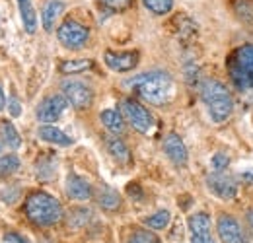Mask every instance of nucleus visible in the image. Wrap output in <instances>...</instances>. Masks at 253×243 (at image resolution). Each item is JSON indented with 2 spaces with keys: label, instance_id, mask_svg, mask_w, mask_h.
I'll use <instances>...</instances> for the list:
<instances>
[{
  "label": "nucleus",
  "instance_id": "1",
  "mask_svg": "<svg viewBox=\"0 0 253 243\" xmlns=\"http://www.w3.org/2000/svg\"><path fill=\"white\" fill-rule=\"evenodd\" d=\"M128 84L134 88V91L142 99H146L152 105H164L173 95V80H171V76L166 74V72H160V70L140 74Z\"/></svg>",
  "mask_w": 253,
  "mask_h": 243
},
{
  "label": "nucleus",
  "instance_id": "2",
  "mask_svg": "<svg viewBox=\"0 0 253 243\" xmlns=\"http://www.w3.org/2000/svg\"><path fill=\"white\" fill-rule=\"evenodd\" d=\"M26 214L33 224L49 228V226H55L57 222H61L63 206L55 197H51L43 191H37L26 199Z\"/></svg>",
  "mask_w": 253,
  "mask_h": 243
},
{
  "label": "nucleus",
  "instance_id": "3",
  "mask_svg": "<svg viewBox=\"0 0 253 243\" xmlns=\"http://www.w3.org/2000/svg\"><path fill=\"white\" fill-rule=\"evenodd\" d=\"M201 97L212 117L214 122H224L230 115H232V109H234V99H232V93L228 91V88L211 78V80H205L203 86H201Z\"/></svg>",
  "mask_w": 253,
  "mask_h": 243
},
{
  "label": "nucleus",
  "instance_id": "4",
  "mask_svg": "<svg viewBox=\"0 0 253 243\" xmlns=\"http://www.w3.org/2000/svg\"><path fill=\"white\" fill-rule=\"evenodd\" d=\"M228 72L232 84L240 91L253 90V45H242L228 57Z\"/></svg>",
  "mask_w": 253,
  "mask_h": 243
},
{
  "label": "nucleus",
  "instance_id": "5",
  "mask_svg": "<svg viewBox=\"0 0 253 243\" xmlns=\"http://www.w3.org/2000/svg\"><path fill=\"white\" fill-rule=\"evenodd\" d=\"M61 88H63V95L74 109H88L94 101L92 88L80 80H64Z\"/></svg>",
  "mask_w": 253,
  "mask_h": 243
},
{
  "label": "nucleus",
  "instance_id": "6",
  "mask_svg": "<svg viewBox=\"0 0 253 243\" xmlns=\"http://www.w3.org/2000/svg\"><path fill=\"white\" fill-rule=\"evenodd\" d=\"M121 109H123V113H125L126 121L130 122L132 128H136L138 132H148V130L152 128L154 119H152L150 111H148L146 107H142L138 101L126 97V99L121 101Z\"/></svg>",
  "mask_w": 253,
  "mask_h": 243
},
{
  "label": "nucleus",
  "instance_id": "7",
  "mask_svg": "<svg viewBox=\"0 0 253 243\" xmlns=\"http://www.w3.org/2000/svg\"><path fill=\"white\" fill-rule=\"evenodd\" d=\"M57 35H59V41L66 49H82L90 37V31L86 26L78 24L76 20H66L61 24Z\"/></svg>",
  "mask_w": 253,
  "mask_h": 243
},
{
  "label": "nucleus",
  "instance_id": "8",
  "mask_svg": "<svg viewBox=\"0 0 253 243\" xmlns=\"http://www.w3.org/2000/svg\"><path fill=\"white\" fill-rule=\"evenodd\" d=\"M66 105H68V99L64 95H61V93L49 95V97H45L39 103V107H37V119L43 122H55L64 113Z\"/></svg>",
  "mask_w": 253,
  "mask_h": 243
},
{
  "label": "nucleus",
  "instance_id": "9",
  "mask_svg": "<svg viewBox=\"0 0 253 243\" xmlns=\"http://www.w3.org/2000/svg\"><path fill=\"white\" fill-rule=\"evenodd\" d=\"M207 185H209V189L216 197H220L224 201H232L238 195V185H236V181L230 175H226L224 171H212L207 177Z\"/></svg>",
  "mask_w": 253,
  "mask_h": 243
},
{
  "label": "nucleus",
  "instance_id": "10",
  "mask_svg": "<svg viewBox=\"0 0 253 243\" xmlns=\"http://www.w3.org/2000/svg\"><path fill=\"white\" fill-rule=\"evenodd\" d=\"M216 230H218V236L224 243H250L246 232L242 230V226L232 216H220Z\"/></svg>",
  "mask_w": 253,
  "mask_h": 243
},
{
  "label": "nucleus",
  "instance_id": "11",
  "mask_svg": "<svg viewBox=\"0 0 253 243\" xmlns=\"http://www.w3.org/2000/svg\"><path fill=\"white\" fill-rule=\"evenodd\" d=\"M191 243H216L211 234V220L205 212H197L189 218Z\"/></svg>",
  "mask_w": 253,
  "mask_h": 243
},
{
  "label": "nucleus",
  "instance_id": "12",
  "mask_svg": "<svg viewBox=\"0 0 253 243\" xmlns=\"http://www.w3.org/2000/svg\"><path fill=\"white\" fill-rule=\"evenodd\" d=\"M103 61L115 72H128L138 64V53L136 51H125V53L107 51L103 55Z\"/></svg>",
  "mask_w": 253,
  "mask_h": 243
},
{
  "label": "nucleus",
  "instance_id": "13",
  "mask_svg": "<svg viewBox=\"0 0 253 243\" xmlns=\"http://www.w3.org/2000/svg\"><path fill=\"white\" fill-rule=\"evenodd\" d=\"M164 152H166V156H168L175 165H185L187 160H189L187 148H185L183 140H181L175 132H171V134H168V136L164 138Z\"/></svg>",
  "mask_w": 253,
  "mask_h": 243
},
{
  "label": "nucleus",
  "instance_id": "14",
  "mask_svg": "<svg viewBox=\"0 0 253 243\" xmlns=\"http://www.w3.org/2000/svg\"><path fill=\"white\" fill-rule=\"evenodd\" d=\"M66 195L74 201H88L92 197V187L90 183L78 175H68L66 179Z\"/></svg>",
  "mask_w": 253,
  "mask_h": 243
},
{
  "label": "nucleus",
  "instance_id": "15",
  "mask_svg": "<svg viewBox=\"0 0 253 243\" xmlns=\"http://www.w3.org/2000/svg\"><path fill=\"white\" fill-rule=\"evenodd\" d=\"M39 138L45 140V142L57 144V146H70V144H72V138L66 136L63 130H59V128L53 126V124H43V126L39 128Z\"/></svg>",
  "mask_w": 253,
  "mask_h": 243
},
{
  "label": "nucleus",
  "instance_id": "16",
  "mask_svg": "<svg viewBox=\"0 0 253 243\" xmlns=\"http://www.w3.org/2000/svg\"><path fill=\"white\" fill-rule=\"evenodd\" d=\"M63 10H64V4L61 2V0H51V2L45 4V8H43V16H41L45 31L53 30V26H55L57 18L63 14Z\"/></svg>",
  "mask_w": 253,
  "mask_h": 243
},
{
  "label": "nucleus",
  "instance_id": "17",
  "mask_svg": "<svg viewBox=\"0 0 253 243\" xmlns=\"http://www.w3.org/2000/svg\"><path fill=\"white\" fill-rule=\"evenodd\" d=\"M97 202H99V206L105 208V210H117V208L121 206V197H119V193H117L115 189L103 185V187L99 189Z\"/></svg>",
  "mask_w": 253,
  "mask_h": 243
},
{
  "label": "nucleus",
  "instance_id": "18",
  "mask_svg": "<svg viewBox=\"0 0 253 243\" xmlns=\"http://www.w3.org/2000/svg\"><path fill=\"white\" fill-rule=\"evenodd\" d=\"M105 146H107L109 154H111L119 163H128V162H130V152H128L126 144L123 140H119L117 136H107V138H105Z\"/></svg>",
  "mask_w": 253,
  "mask_h": 243
},
{
  "label": "nucleus",
  "instance_id": "19",
  "mask_svg": "<svg viewBox=\"0 0 253 243\" xmlns=\"http://www.w3.org/2000/svg\"><path fill=\"white\" fill-rule=\"evenodd\" d=\"M101 122L105 124V128L113 134H121L125 130V121H123V115L117 111V109H105L101 113Z\"/></svg>",
  "mask_w": 253,
  "mask_h": 243
},
{
  "label": "nucleus",
  "instance_id": "20",
  "mask_svg": "<svg viewBox=\"0 0 253 243\" xmlns=\"http://www.w3.org/2000/svg\"><path fill=\"white\" fill-rule=\"evenodd\" d=\"M18 6H20V14H22V22L26 26V31L35 33L37 31V14H35L32 0H18Z\"/></svg>",
  "mask_w": 253,
  "mask_h": 243
},
{
  "label": "nucleus",
  "instance_id": "21",
  "mask_svg": "<svg viewBox=\"0 0 253 243\" xmlns=\"http://www.w3.org/2000/svg\"><path fill=\"white\" fill-rule=\"evenodd\" d=\"M0 136H2L4 144H6L8 148H12V150H16V148H20V146H22V138H20V134H18L16 126H14L10 121L0 122Z\"/></svg>",
  "mask_w": 253,
  "mask_h": 243
},
{
  "label": "nucleus",
  "instance_id": "22",
  "mask_svg": "<svg viewBox=\"0 0 253 243\" xmlns=\"http://www.w3.org/2000/svg\"><path fill=\"white\" fill-rule=\"evenodd\" d=\"M232 8L246 26L253 28V0H234Z\"/></svg>",
  "mask_w": 253,
  "mask_h": 243
},
{
  "label": "nucleus",
  "instance_id": "23",
  "mask_svg": "<svg viewBox=\"0 0 253 243\" xmlns=\"http://www.w3.org/2000/svg\"><path fill=\"white\" fill-rule=\"evenodd\" d=\"M20 169L18 156H0V179L14 175Z\"/></svg>",
  "mask_w": 253,
  "mask_h": 243
},
{
  "label": "nucleus",
  "instance_id": "24",
  "mask_svg": "<svg viewBox=\"0 0 253 243\" xmlns=\"http://www.w3.org/2000/svg\"><path fill=\"white\" fill-rule=\"evenodd\" d=\"M94 66V62L88 59H80V61H66L61 64V72L64 74H76V72H84L90 70Z\"/></svg>",
  "mask_w": 253,
  "mask_h": 243
},
{
  "label": "nucleus",
  "instance_id": "25",
  "mask_svg": "<svg viewBox=\"0 0 253 243\" xmlns=\"http://www.w3.org/2000/svg\"><path fill=\"white\" fill-rule=\"evenodd\" d=\"M144 224H146L148 228H154V230H164V228L169 224V212H168V210H160V212L144 218Z\"/></svg>",
  "mask_w": 253,
  "mask_h": 243
},
{
  "label": "nucleus",
  "instance_id": "26",
  "mask_svg": "<svg viewBox=\"0 0 253 243\" xmlns=\"http://www.w3.org/2000/svg\"><path fill=\"white\" fill-rule=\"evenodd\" d=\"M142 2H144V6H146L152 14H156V16L168 14V12L171 10V6H173V0H142Z\"/></svg>",
  "mask_w": 253,
  "mask_h": 243
},
{
  "label": "nucleus",
  "instance_id": "27",
  "mask_svg": "<svg viewBox=\"0 0 253 243\" xmlns=\"http://www.w3.org/2000/svg\"><path fill=\"white\" fill-rule=\"evenodd\" d=\"M90 210H86V208H74L72 212H70V218H68V224H70V228H82V226H86L88 222H90Z\"/></svg>",
  "mask_w": 253,
  "mask_h": 243
},
{
  "label": "nucleus",
  "instance_id": "28",
  "mask_svg": "<svg viewBox=\"0 0 253 243\" xmlns=\"http://www.w3.org/2000/svg\"><path fill=\"white\" fill-rule=\"evenodd\" d=\"M128 243H160V240L150 232H134Z\"/></svg>",
  "mask_w": 253,
  "mask_h": 243
},
{
  "label": "nucleus",
  "instance_id": "29",
  "mask_svg": "<svg viewBox=\"0 0 253 243\" xmlns=\"http://www.w3.org/2000/svg\"><path fill=\"white\" fill-rule=\"evenodd\" d=\"M228 165H230V158L226 154L212 156V169L214 171H224V169H228Z\"/></svg>",
  "mask_w": 253,
  "mask_h": 243
},
{
  "label": "nucleus",
  "instance_id": "30",
  "mask_svg": "<svg viewBox=\"0 0 253 243\" xmlns=\"http://www.w3.org/2000/svg\"><path fill=\"white\" fill-rule=\"evenodd\" d=\"M101 2L111 10H125L126 6H130V0H101Z\"/></svg>",
  "mask_w": 253,
  "mask_h": 243
},
{
  "label": "nucleus",
  "instance_id": "31",
  "mask_svg": "<svg viewBox=\"0 0 253 243\" xmlns=\"http://www.w3.org/2000/svg\"><path fill=\"white\" fill-rule=\"evenodd\" d=\"M8 111H10L12 117H20V115H22V105H20V101H18L16 97H12V99L8 101Z\"/></svg>",
  "mask_w": 253,
  "mask_h": 243
},
{
  "label": "nucleus",
  "instance_id": "32",
  "mask_svg": "<svg viewBox=\"0 0 253 243\" xmlns=\"http://www.w3.org/2000/svg\"><path fill=\"white\" fill-rule=\"evenodd\" d=\"M2 243H28V240H26V238H22L20 234L10 232V234H6V236H4Z\"/></svg>",
  "mask_w": 253,
  "mask_h": 243
},
{
  "label": "nucleus",
  "instance_id": "33",
  "mask_svg": "<svg viewBox=\"0 0 253 243\" xmlns=\"http://www.w3.org/2000/svg\"><path fill=\"white\" fill-rule=\"evenodd\" d=\"M126 193H128V197H130V199H136V201H140V199H142V191H140V187H138L136 183H130V185H128V189H126Z\"/></svg>",
  "mask_w": 253,
  "mask_h": 243
},
{
  "label": "nucleus",
  "instance_id": "34",
  "mask_svg": "<svg viewBox=\"0 0 253 243\" xmlns=\"http://www.w3.org/2000/svg\"><path fill=\"white\" fill-rule=\"evenodd\" d=\"M4 103H6V99H4V91H2V88H0V111L4 109Z\"/></svg>",
  "mask_w": 253,
  "mask_h": 243
},
{
  "label": "nucleus",
  "instance_id": "35",
  "mask_svg": "<svg viewBox=\"0 0 253 243\" xmlns=\"http://www.w3.org/2000/svg\"><path fill=\"white\" fill-rule=\"evenodd\" d=\"M248 222H250V226L253 228V208H250V210H248Z\"/></svg>",
  "mask_w": 253,
  "mask_h": 243
}]
</instances>
